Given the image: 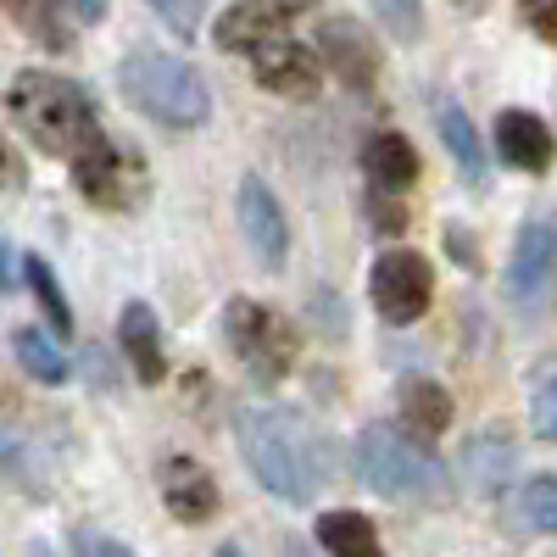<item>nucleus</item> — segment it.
Instances as JSON below:
<instances>
[{"instance_id": "0eeeda50", "label": "nucleus", "mask_w": 557, "mask_h": 557, "mask_svg": "<svg viewBox=\"0 0 557 557\" xmlns=\"http://www.w3.org/2000/svg\"><path fill=\"white\" fill-rule=\"evenodd\" d=\"M368 296H374L385 323H418L430 312L435 296V273L418 251H385L374 262V278H368Z\"/></svg>"}, {"instance_id": "f8f14e48", "label": "nucleus", "mask_w": 557, "mask_h": 557, "mask_svg": "<svg viewBox=\"0 0 557 557\" xmlns=\"http://www.w3.org/2000/svg\"><path fill=\"white\" fill-rule=\"evenodd\" d=\"M318 67H335L341 84L368 89V84L380 78V51H374V39H368L357 23L335 17V23L318 28Z\"/></svg>"}, {"instance_id": "9b49d317", "label": "nucleus", "mask_w": 557, "mask_h": 557, "mask_svg": "<svg viewBox=\"0 0 557 557\" xmlns=\"http://www.w3.org/2000/svg\"><path fill=\"white\" fill-rule=\"evenodd\" d=\"M251 78L262 89H273V96H290V101H307L318 89V57L307 51V45H296L290 34L285 39H268L251 51Z\"/></svg>"}, {"instance_id": "a878e982", "label": "nucleus", "mask_w": 557, "mask_h": 557, "mask_svg": "<svg viewBox=\"0 0 557 557\" xmlns=\"http://www.w3.org/2000/svg\"><path fill=\"white\" fill-rule=\"evenodd\" d=\"M0 469H7V480H12V485H23L28 496H45V480L34 474V457H28L7 430H0Z\"/></svg>"}, {"instance_id": "423d86ee", "label": "nucleus", "mask_w": 557, "mask_h": 557, "mask_svg": "<svg viewBox=\"0 0 557 557\" xmlns=\"http://www.w3.org/2000/svg\"><path fill=\"white\" fill-rule=\"evenodd\" d=\"M507 301L524 318L552 312L557 301V228L552 223H524L513 262H507Z\"/></svg>"}, {"instance_id": "c85d7f7f", "label": "nucleus", "mask_w": 557, "mask_h": 557, "mask_svg": "<svg viewBox=\"0 0 557 557\" xmlns=\"http://www.w3.org/2000/svg\"><path fill=\"white\" fill-rule=\"evenodd\" d=\"M157 12H162L178 34H196V23H201V0H157Z\"/></svg>"}, {"instance_id": "f3484780", "label": "nucleus", "mask_w": 557, "mask_h": 557, "mask_svg": "<svg viewBox=\"0 0 557 557\" xmlns=\"http://www.w3.org/2000/svg\"><path fill=\"white\" fill-rule=\"evenodd\" d=\"M362 162H368V178H374V196H385V201L412 190V178H418V151L401 134H374Z\"/></svg>"}, {"instance_id": "39448f33", "label": "nucleus", "mask_w": 557, "mask_h": 557, "mask_svg": "<svg viewBox=\"0 0 557 557\" xmlns=\"http://www.w3.org/2000/svg\"><path fill=\"white\" fill-rule=\"evenodd\" d=\"M223 335H228V351H235L251 368V380H262V385L285 380L296 351H301V335L290 330V318L262 307V301H228L223 307Z\"/></svg>"}, {"instance_id": "5701e85b", "label": "nucleus", "mask_w": 557, "mask_h": 557, "mask_svg": "<svg viewBox=\"0 0 557 557\" xmlns=\"http://www.w3.org/2000/svg\"><path fill=\"white\" fill-rule=\"evenodd\" d=\"M23 273H28V285H34V296H39L45 318H51V330H57V335H67V330H73V307H67V296H62V285H57L51 262H45V257H28V262H23Z\"/></svg>"}, {"instance_id": "2eb2a0df", "label": "nucleus", "mask_w": 557, "mask_h": 557, "mask_svg": "<svg viewBox=\"0 0 557 557\" xmlns=\"http://www.w3.org/2000/svg\"><path fill=\"white\" fill-rule=\"evenodd\" d=\"M117 341L134 362V380L139 385H162L168 380V357H162V330H157V312L146 301H128L117 312Z\"/></svg>"}, {"instance_id": "2f4dec72", "label": "nucleus", "mask_w": 557, "mask_h": 557, "mask_svg": "<svg viewBox=\"0 0 557 557\" xmlns=\"http://www.w3.org/2000/svg\"><path fill=\"white\" fill-rule=\"evenodd\" d=\"M28 557H57V552H51V546H45V541H34V546H28Z\"/></svg>"}, {"instance_id": "393cba45", "label": "nucleus", "mask_w": 557, "mask_h": 557, "mask_svg": "<svg viewBox=\"0 0 557 557\" xmlns=\"http://www.w3.org/2000/svg\"><path fill=\"white\" fill-rule=\"evenodd\" d=\"M374 12H380V23L396 34V39H418L424 34V0H374Z\"/></svg>"}, {"instance_id": "cd10ccee", "label": "nucleus", "mask_w": 557, "mask_h": 557, "mask_svg": "<svg viewBox=\"0 0 557 557\" xmlns=\"http://www.w3.org/2000/svg\"><path fill=\"white\" fill-rule=\"evenodd\" d=\"M73 552H78V557H134L123 541H112V535H101V530H73Z\"/></svg>"}, {"instance_id": "412c9836", "label": "nucleus", "mask_w": 557, "mask_h": 557, "mask_svg": "<svg viewBox=\"0 0 557 557\" xmlns=\"http://www.w3.org/2000/svg\"><path fill=\"white\" fill-rule=\"evenodd\" d=\"M519 530H535V535H557V474H541V480H524L507 502Z\"/></svg>"}, {"instance_id": "473e14b6", "label": "nucleus", "mask_w": 557, "mask_h": 557, "mask_svg": "<svg viewBox=\"0 0 557 557\" xmlns=\"http://www.w3.org/2000/svg\"><path fill=\"white\" fill-rule=\"evenodd\" d=\"M218 557H240V552H235V546H228V552H218Z\"/></svg>"}, {"instance_id": "f03ea898", "label": "nucleus", "mask_w": 557, "mask_h": 557, "mask_svg": "<svg viewBox=\"0 0 557 557\" xmlns=\"http://www.w3.org/2000/svg\"><path fill=\"white\" fill-rule=\"evenodd\" d=\"M235 441L251 462L262 491L278 502H307L318 485V451L307 441V424L285 407H240L235 412Z\"/></svg>"}, {"instance_id": "bb28decb", "label": "nucleus", "mask_w": 557, "mask_h": 557, "mask_svg": "<svg viewBox=\"0 0 557 557\" xmlns=\"http://www.w3.org/2000/svg\"><path fill=\"white\" fill-rule=\"evenodd\" d=\"M530 424H535L541 441H557V380H546V385L535 391V401H530Z\"/></svg>"}, {"instance_id": "ddd939ff", "label": "nucleus", "mask_w": 557, "mask_h": 557, "mask_svg": "<svg viewBox=\"0 0 557 557\" xmlns=\"http://www.w3.org/2000/svg\"><path fill=\"white\" fill-rule=\"evenodd\" d=\"M157 485H162V502H168V513L178 524H207L218 513V480L201 469L196 457H168Z\"/></svg>"}, {"instance_id": "4be33fe9", "label": "nucleus", "mask_w": 557, "mask_h": 557, "mask_svg": "<svg viewBox=\"0 0 557 557\" xmlns=\"http://www.w3.org/2000/svg\"><path fill=\"white\" fill-rule=\"evenodd\" d=\"M12 351H17V362L28 368V380H39V385H67V357L57 351V341H45L39 330H17V335H12Z\"/></svg>"}, {"instance_id": "6e6552de", "label": "nucleus", "mask_w": 557, "mask_h": 557, "mask_svg": "<svg viewBox=\"0 0 557 557\" xmlns=\"http://www.w3.org/2000/svg\"><path fill=\"white\" fill-rule=\"evenodd\" d=\"M73 178H78V190L96 201V207H107V212L134 207L139 190H146V168H139V157H128L123 146H112L107 134L84 157H73Z\"/></svg>"}, {"instance_id": "dca6fc26", "label": "nucleus", "mask_w": 557, "mask_h": 557, "mask_svg": "<svg viewBox=\"0 0 557 557\" xmlns=\"http://www.w3.org/2000/svg\"><path fill=\"white\" fill-rule=\"evenodd\" d=\"M396 407H401V430H407L412 446L446 435V424H451V396H446L435 380H401Z\"/></svg>"}, {"instance_id": "4468645a", "label": "nucleus", "mask_w": 557, "mask_h": 557, "mask_svg": "<svg viewBox=\"0 0 557 557\" xmlns=\"http://www.w3.org/2000/svg\"><path fill=\"white\" fill-rule=\"evenodd\" d=\"M496 151L513 162L519 173H546L552 168V157H557V139H552V128L535 117V112H502L496 117Z\"/></svg>"}, {"instance_id": "b1692460", "label": "nucleus", "mask_w": 557, "mask_h": 557, "mask_svg": "<svg viewBox=\"0 0 557 557\" xmlns=\"http://www.w3.org/2000/svg\"><path fill=\"white\" fill-rule=\"evenodd\" d=\"M507 469H513V446H507V441L480 435V441L469 446V480H474L480 491L502 485V474H507Z\"/></svg>"}, {"instance_id": "9d476101", "label": "nucleus", "mask_w": 557, "mask_h": 557, "mask_svg": "<svg viewBox=\"0 0 557 557\" xmlns=\"http://www.w3.org/2000/svg\"><path fill=\"white\" fill-rule=\"evenodd\" d=\"M290 17H296V0H240V7H228L218 17L212 39H218V51H246L251 57L257 45L285 39Z\"/></svg>"}, {"instance_id": "7ed1b4c3", "label": "nucleus", "mask_w": 557, "mask_h": 557, "mask_svg": "<svg viewBox=\"0 0 557 557\" xmlns=\"http://www.w3.org/2000/svg\"><path fill=\"white\" fill-rule=\"evenodd\" d=\"M123 89L139 112L168 123V128H201L212 117V96H207L201 73L178 57H162V51L123 57Z\"/></svg>"}, {"instance_id": "6ab92c4d", "label": "nucleus", "mask_w": 557, "mask_h": 557, "mask_svg": "<svg viewBox=\"0 0 557 557\" xmlns=\"http://www.w3.org/2000/svg\"><path fill=\"white\" fill-rule=\"evenodd\" d=\"M318 541L330 557H385L380 530L368 524L351 507H335V513H318Z\"/></svg>"}, {"instance_id": "a211bd4d", "label": "nucleus", "mask_w": 557, "mask_h": 557, "mask_svg": "<svg viewBox=\"0 0 557 557\" xmlns=\"http://www.w3.org/2000/svg\"><path fill=\"white\" fill-rule=\"evenodd\" d=\"M0 7H7V17L34 45H45V51H67V45H73V12H67V0H0Z\"/></svg>"}, {"instance_id": "20e7f679", "label": "nucleus", "mask_w": 557, "mask_h": 557, "mask_svg": "<svg viewBox=\"0 0 557 557\" xmlns=\"http://www.w3.org/2000/svg\"><path fill=\"white\" fill-rule=\"evenodd\" d=\"M357 474L391 502H435V496H446V469L391 424H368L357 435Z\"/></svg>"}, {"instance_id": "c756f323", "label": "nucleus", "mask_w": 557, "mask_h": 557, "mask_svg": "<svg viewBox=\"0 0 557 557\" xmlns=\"http://www.w3.org/2000/svg\"><path fill=\"white\" fill-rule=\"evenodd\" d=\"M530 12V28L546 39V45H557V0H541V7H524Z\"/></svg>"}, {"instance_id": "7c9ffc66", "label": "nucleus", "mask_w": 557, "mask_h": 557, "mask_svg": "<svg viewBox=\"0 0 557 557\" xmlns=\"http://www.w3.org/2000/svg\"><path fill=\"white\" fill-rule=\"evenodd\" d=\"M0 290H12V268H7V251H0Z\"/></svg>"}, {"instance_id": "1a4fd4ad", "label": "nucleus", "mask_w": 557, "mask_h": 557, "mask_svg": "<svg viewBox=\"0 0 557 557\" xmlns=\"http://www.w3.org/2000/svg\"><path fill=\"white\" fill-rule=\"evenodd\" d=\"M235 212H240V228H246L251 257H257L262 268H285V257H290V223H285V212H278L273 190H268L257 173L240 178V201H235Z\"/></svg>"}, {"instance_id": "aec40b11", "label": "nucleus", "mask_w": 557, "mask_h": 557, "mask_svg": "<svg viewBox=\"0 0 557 557\" xmlns=\"http://www.w3.org/2000/svg\"><path fill=\"white\" fill-rule=\"evenodd\" d=\"M435 128L446 139V157L457 162V173L469 178V184H480L485 178V146H480V128L469 123V112H462L457 101H446L441 117H435Z\"/></svg>"}, {"instance_id": "f257e3e1", "label": "nucleus", "mask_w": 557, "mask_h": 557, "mask_svg": "<svg viewBox=\"0 0 557 557\" xmlns=\"http://www.w3.org/2000/svg\"><path fill=\"white\" fill-rule=\"evenodd\" d=\"M7 112L45 157H67L73 162V157H84L101 139L89 89H78L62 73H17L12 89H7Z\"/></svg>"}]
</instances>
